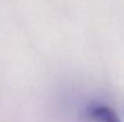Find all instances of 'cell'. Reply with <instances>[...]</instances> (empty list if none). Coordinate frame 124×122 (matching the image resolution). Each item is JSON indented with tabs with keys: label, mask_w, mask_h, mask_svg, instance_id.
<instances>
[{
	"label": "cell",
	"mask_w": 124,
	"mask_h": 122,
	"mask_svg": "<svg viewBox=\"0 0 124 122\" xmlns=\"http://www.w3.org/2000/svg\"><path fill=\"white\" fill-rule=\"evenodd\" d=\"M87 116L92 122H121L117 114L104 104H92L87 109Z\"/></svg>",
	"instance_id": "cell-1"
}]
</instances>
